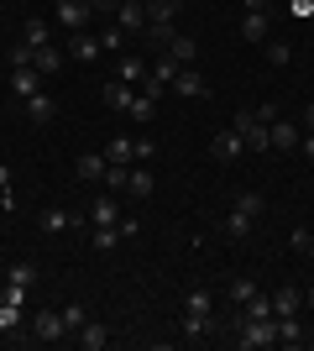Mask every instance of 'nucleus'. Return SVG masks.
I'll return each instance as SVG.
<instances>
[{
  "instance_id": "1",
  "label": "nucleus",
  "mask_w": 314,
  "mask_h": 351,
  "mask_svg": "<svg viewBox=\"0 0 314 351\" xmlns=\"http://www.w3.org/2000/svg\"><path fill=\"white\" fill-rule=\"evenodd\" d=\"M179 32V0H147V37L168 47V37Z\"/></svg>"
},
{
  "instance_id": "2",
  "label": "nucleus",
  "mask_w": 314,
  "mask_h": 351,
  "mask_svg": "<svg viewBox=\"0 0 314 351\" xmlns=\"http://www.w3.org/2000/svg\"><path fill=\"white\" fill-rule=\"evenodd\" d=\"M236 341H241L246 351L278 346V320H236Z\"/></svg>"
},
{
  "instance_id": "3",
  "label": "nucleus",
  "mask_w": 314,
  "mask_h": 351,
  "mask_svg": "<svg viewBox=\"0 0 314 351\" xmlns=\"http://www.w3.org/2000/svg\"><path fill=\"white\" fill-rule=\"evenodd\" d=\"M241 132V142H246V152H272V136H267V126L257 121V110H236V121H231Z\"/></svg>"
},
{
  "instance_id": "4",
  "label": "nucleus",
  "mask_w": 314,
  "mask_h": 351,
  "mask_svg": "<svg viewBox=\"0 0 314 351\" xmlns=\"http://www.w3.org/2000/svg\"><path fill=\"white\" fill-rule=\"evenodd\" d=\"M63 336H68V325H63L58 309H37V315H31V341L53 346V341H63Z\"/></svg>"
},
{
  "instance_id": "5",
  "label": "nucleus",
  "mask_w": 314,
  "mask_h": 351,
  "mask_svg": "<svg viewBox=\"0 0 314 351\" xmlns=\"http://www.w3.org/2000/svg\"><path fill=\"white\" fill-rule=\"evenodd\" d=\"M116 27L126 32V37H142V32H147V0H120L116 5Z\"/></svg>"
},
{
  "instance_id": "6",
  "label": "nucleus",
  "mask_w": 314,
  "mask_h": 351,
  "mask_svg": "<svg viewBox=\"0 0 314 351\" xmlns=\"http://www.w3.org/2000/svg\"><path fill=\"white\" fill-rule=\"evenodd\" d=\"M53 16H58V27H68V32H84L90 27V0H58V5H53Z\"/></svg>"
},
{
  "instance_id": "7",
  "label": "nucleus",
  "mask_w": 314,
  "mask_h": 351,
  "mask_svg": "<svg viewBox=\"0 0 314 351\" xmlns=\"http://www.w3.org/2000/svg\"><path fill=\"white\" fill-rule=\"evenodd\" d=\"M241 152H246V142H241V132H236V126L215 132V142H209V158H215V162H236Z\"/></svg>"
},
{
  "instance_id": "8",
  "label": "nucleus",
  "mask_w": 314,
  "mask_h": 351,
  "mask_svg": "<svg viewBox=\"0 0 314 351\" xmlns=\"http://www.w3.org/2000/svg\"><path fill=\"white\" fill-rule=\"evenodd\" d=\"M31 283H37V267H31V263H16L11 273H5V293H11L16 304H27V293H31Z\"/></svg>"
},
{
  "instance_id": "9",
  "label": "nucleus",
  "mask_w": 314,
  "mask_h": 351,
  "mask_svg": "<svg viewBox=\"0 0 314 351\" xmlns=\"http://www.w3.org/2000/svg\"><path fill=\"white\" fill-rule=\"evenodd\" d=\"M21 105H27V121H31V126H47V121L58 116V100H53L47 89H37V95H27V100H21Z\"/></svg>"
},
{
  "instance_id": "10",
  "label": "nucleus",
  "mask_w": 314,
  "mask_h": 351,
  "mask_svg": "<svg viewBox=\"0 0 314 351\" xmlns=\"http://www.w3.org/2000/svg\"><path fill=\"white\" fill-rule=\"evenodd\" d=\"M163 53H168L173 63H179V69H194V58H199V43H194V37H183V32H173Z\"/></svg>"
},
{
  "instance_id": "11",
  "label": "nucleus",
  "mask_w": 314,
  "mask_h": 351,
  "mask_svg": "<svg viewBox=\"0 0 314 351\" xmlns=\"http://www.w3.org/2000/svg\"><path fill=\"white\" fill-rule=\"evenodd\" d=\"M236 309H241L236 320H278V315H272V293H262V289H257L246 304H236Z\"/></svg>"
},
{
  "instance_id": "12",
  "label": "nucleus",
  "mask_w": 314,
  "mask_h": 351,
  "mask_svg": "<svg viewBox=\"0 0 314 351\" xmlns=\"http://www.w3.org/2000/svg\"><path fill=\"white\" fill-rule=\"evenodd\" d=\"M267 136H272V147H278V152H293V147H299V126H293V121H283V116H278V121H272V126H267Z\"/></svg>"
},
{
  "instance_id": "13",
  "label": "nucleus",
  "mask_w": 314,
  "mask_h": 351,
  "mask_svg": "<svg viewBox=\"0 0 314 351\" xmlns=\"http://www.w3.org/2000/svg\"><path fill=\"white\" fill-rule=\"evenodd\" d=\"M267 11H246L241 16V43H267Z\"/></svg>"
},
{
  "instance_id": "14",
  "label": "nucleus",
  "mask_w": 314,
  "mask_h": 351,
  "mask_svg": "<svg viewBox=\"0 0 314 351\" xmlns=\"http://www.w3.org/2000/svg\"><path fill=\"white\" fill-rule=\"evenodd\" d=\"M105 168H110V162H105V152H84V158L74 162V178H84V184H100Z\"/></svg>"
},
{
  "instance_id": "15",
  "label": "nucleus",
  "mask_w": 314,
  "mask_h": 351,
  "mask_svg": "<svg viewBox=\"0 0 314 351\" xmlns=\"http://www.w3.org/2000/svg\"><path fill=\"white\" fill-rule=\"evenodd\" d=\"M74 341H79V346H84V351H105V341H110V330H105L100 320H84V325H79V330H74Z\"/></svg>"
},
{
  "instance_id": "16",
  "label": "nucleus",
  "mask_w": 314,
  "mask_h": 351,
  "mask_svg": "<svg viewBox=\"0 0 314 351\" xmlns=\"http://www.w3.org/2000/svg\"><path fill=\"white\" fill-rule=\"evenodd\" d=\"M42 89V73L37 69H11V95L16 100H27V95H37Z\"/></svg>"
},
{
  "instance_id": "17",
  "label": "nucleus",
  "mask_w": 314,
  "mask_h": 351,
  "mask_svg": "<svg viewBox=\"0 0 314 351\" xmlns=\"http://www.w3.org/2000/svg\"><path fill=\"white\" fill-rule=\"evenodd\" d=\"M173 89H179L183 100H209V84H205V79H199L194 69H183L179 79H173Z\"/></svg>"
},
{
  "instance_id": "18",
  "label": "nucleus",
  "mask_w": 314,
  "mask_h": 351,
  "mask_svg": "<svg viewBox=\"0 0 314 351\" xmlns=\"http://www.w3.org/2000/svg\"><path fill=\"white\" fill-rule=\"evenodd\" d=\"M183 341H205V336H215V315H183Z\"/></svg>"
},
{
  "instance_id": "19",
  "label": "nucleus",
  "mask_w": 314,
  "mask_h": 351,
  "mask_svg": "<svg viewBox=\"0 0 314 351\" xmlns=\"http://www.w3.org/2000/svg\"><path fill=\"white\" fill-rule=\"evenodd\" d=\"M31 69L42 73V79H53V73L63 69V47H53V43H47V47H37V58H31Z\"/></svg>"
},
{
  "instance_id": "20",
  "label": "nucleus",
  "mask_w": 314,
  "mask_h": 351,
  "mask_svg": "<svg viewBox=\"0 0 314 351\" xmlns=\"http://www.w3.org/2000/svg\"><path fill=\"white\" fill-rule=\"evenodd\" d=\"M37 220H42V231H47V236H58V231H68V226H79V215H68V210H58V205H47Z\"/></svg>"
},
{
  "instance_id": "21",
  "label": "nucleus",
  "mask_w": 314,
  "mask_h": 351,
  "mask_svg": "<svg viewBox=\"0 0 314 351\" xmlns=\"http://www.w3.org/2000/svg\"><path fill=\"white\" fill-rule=\"evenodd\" d=\"M90 220H94V226H116V220H120V210H116V194H110V189H105L100 199L90 205Z\"/></svg>"
},
{
  "instance_id": "22",
  "label": "nucleus",
  "mask_w": 314,
  "mask_h": 351,
  "mask_svg": "<svg viewBox=\"0 0 314 351\" xmlns=\"http://www.w3.org/2000/svg\"><path fill=\"white\" fill-rule=\"evenodd\" d=\"M116 79L120 84H142V79H147V63L136 58V53H126V58L116 63Z\"/></svg>"
},
{
  "instance_id": "23",
  "label": "nucleus",
  "mask_w": 314,
  "mask_h": 351,
  "mask_svg": "<svg viewBox=\"0 0 314 351\" xmlns=\"http://www.w3.org/2000/svg\"><path fill=\"white\" fill-rule=\"evenodd\" d=\"M278 346H304V325H299V315H278Z\"/></svg>"
},
{
  "instance_id": "24",
  "label": "nucleus",
  "mask_w": 314,
  "mask_h": 351,
  "mask_svg": "<svg viewBox=\"0 0 314 351\" xmlns=\"http://www.w3.org/2000/svg\"><path fill=\"white\" fill-rule=\"evenodd\" d=\"M100 95H105V105H110V110H126V105L136 100V89H131V84H120V79H110Z\"/></svg>"
},
{
  "instance_id": "25",
  "label": "nucleus",
  "mask_w": 314,
  "mask_h": 351,
  "mask_svg": "<svg viewBox=\"0 0 314 351\" xmlns=\"http://www.w3.org/2000/svg\"><path fill=\"white\" fill-rule=\"evenodd\" d=\"M68 47H74V58H79V63H94V58L105 53L100 37H90V32H74V43H68Z\"/></svg>"
},
{
  "instance_id": "26",
  "label": "nucleus",
  "mask_w": 314,
  "mask_h": 351,
  "mask_svg": "<svg viewBox=\"0 0 314 351\" xmlns=\"http://www.w3.org/2000/svg\"><path fill=\"white\" fill-rule=\"evenodd\" d=\"M299 309H304L299 289H278V293H272V315H299Z\"/></svg>"
},
{
  "instance_id": "27",
  "label": "nucleus",
  "mask_w": 314,
  "mask_h": 351,
  "mask_svg": "<svg viewBox=\"0 0 314 351\" xmlns=\"http://www.w3.org/2000/svg\"><path fill=\"white\" fill-rule=\"evenodd\" d=\"M152 189H157V184H152L147 168H131V178H126V194H131V199H152Z\"/></svg>"
},
{
  "instance_id": "28",
  "label": "nucleus",
  "mask_w": 314,
  "mask_h": 351,
  "mask_svg": "<svg viewBox=\"0 0 314 351\" xmlns=\"http://www.w3.org/2000/svg\"><path fill=\"white\" fill-rule=\"evenodd\" d=\"M252 226H257V215H246V210H231V215H225V231L236 236V241H246V236H252Z\"/></svg>"
},
{
  "instance_id": "29",
  "label": "nucleus",
  "mask_w": 314,
  "mask_h": 351,
  "mask_svg": "<svg viewBox=\"0 0 314 351\" xmlns=\"http://www.w3.org/2000/svg\"><path fill=\"white\" fill-rule=\"evenodd\" d=\"M105 162H136V136H116L105 147Z\"/></svg>"
},
{
  "instance_id": "30",
  "label": "nucleus",
  "mask_w": 314,
  "mask_h": 351,
  "mask_svg": "<svg viewBox=\"0 0 314 351\" xmlns=\"http://www.w3.org/2000/svg\"><path fill=\"white\" fill-rule=\"evenodd\" d=\"M126 178H131V162H110L100 184H105V189H110V194H126Z\"/></svg>"
},
{
  "instance_id": "31",
  "label": "nucleus",
  "mask_w": 314,
  "mask_h": 351,
  "mask_svg": "<svg viewBox=\"0 0 314 351\" xmlns=\"http://www.w3.org/2000/svg\"><path fill=\"white\" fill-rule=\"evenodd\" d=\"M152 110H157V100H152V95H142V89H136V100L126 105V116H131L136 126H147V121H152Z\"/></svg>"
},
{
  "instance_id": "32",
  "label": "nucleus",
  "mask_w": 314,
  "mask_h": 351,
  "mask_svg": "<svg viewBox=\"0 0 314 351\" xmlns=\"http://www.w3.org/2000/svg\"><path fill=\"white\" fill-rule=\"evenodd\" d=\"M116 241H120L116 226H94V231H90V247L94 252H116Z\"/></svg>"
},
{
  "instance_id": "33",
  "label": "nucleus",
  "mask_w": 314,
  "mask_h": 351,
  "mask_svg": "<svg viewBox=\"0 0 314 351\" xmlns=\"http://www.w3.org/2000/svg\"><path fill=\"white\" fill-rule=\"evenodd\" d=\"M21 43H27V47H47V21H42V16H31V21H27Z\"/></svg>"
},
{
  "instance_id": "34",
  "label": "nucleus",
  "mask_w": 314,
  "mask_h": 351,
  "mask_svg": "<svg viewBox=\"0 0 314 351\" xmlns=\"http://www.w3.org/2000/svg\"><path fill=\"white\" fill-rule=\"evenodd\" d=\"M58 315H63V325H68V336H74L79 325L90 320V309H84V304H63V309H58Z\"/></svg>"
},
{
  "instance_id": "35",
  "label": "nucleus",
  "mask_w": 314,
  "mask_h": 351,
  "mask_svg": "<svg viewBox=\"0 0 314 351\" xmlns=\"http://www.w3.org/2000/svg\"><path fill=\"white\" fill-rule=\"evenodd\" d=\"M126 43H131V37H126V32H120L116 21H110V27L100 32V47H110V53H120V47H126Z\"/></svg>"
},
{
  "instance_id": "36",
  "label": "nucleus",
  "mask_w": 314,
  "mask_h": 351,
  "mask_svg": "<svg viewBox=\"0 0 314 351\" xmlns=\"http://www.w3.org/2000/svg\"><path fill=\"white\" fill-rule=\"evenodd\" d=\"M183 315H209V293H205V289H194L189 299H183Z\"/></svg>"
},
{
  "instance_id": "37",
  "label": "nucleus",
  "mask_w": 314,
  "mask_h": 351,
  "mask_svg": "<svg viewBox=\"0 0 314 351\" xmlns=\"http://www.w3.org/2000/svg\"><path fill=\"white\" fill-rule=\"evenodd\" d=\"M31 58H37V47H27V43L11 47V69H31Z\"/></svg>"
},
{
  "instance_id": "38",
  "label": "nucleus",
  "mask_w": 314,
  "mask_h": 351,
  "mask_svg": "<svg viewBox=\"0 0 314 351\" xmlns=\"http://www.w3.org/2000/svg\"><path fill=\"white\" fill-rule=\"evenodd\" d=\"M267 63H278V69L293 63V47H288V43H267Z\"/></svg>"
},
{
  "instance_id": "39",
  "label": "nucleus",
  "mask_w": 314,
  "mask_h": 351,
  "mask_svg": "<svg viewBox=\"0 0 314 351\" xmlns=\"http://www.w3.org/2000/svg\"><path fill=\"white\" fill-rule=\"evenodd\" d=\"M252 293H257V283H252V278H236V283H231V299H236V304H246Z\"/></svg>"
},
{
  "instance_id": "40",
  "label": "nucleus",
  "mask_w": 314,
  "mask_h": 351,
  "mask_svg": "<svg viewBox=\"0 0 314 351\" xmlns=\"http://www.w3.org/2000/svg\"><path fill=\"white\" fill-rule=\"evenodd\" d=\"M236 205H241V210H246V215H262V210H267V205H262V194H252V189H246V194H241V199H236Z\"/></svg>"
},
{
  "instance_id": "41",
  "label": "nucleus",
  "mask_w": 314,
  "mask_h": 351,
  "mask_svg": "<svg viewBox=\"0 0 314 351\" xmlns=\"http://www.w3.org/2000/svg\"><path fill=\"white\" fill-rule=\"evenodd\" d=\"M157 158V142H152V136H136V162H152Z\"/></svg>"
},
{
  "instance_id": "42",
  "label": "nucleus",
  "mask_w": 314,
  "mask_h": 351,
  "mask_svg": "<svg viewBox=\"0 0 314 351\" xmlns=\"http://www.w3.org/2000/svg\"><path fill=\"white\" fill-rule=\"evenodd\" d=\"M309 226H293V236H288V247H293V252H309Z\"/></svg>"
},
{
  "instance_id": "43",
  "label": "nucleus",
  "mask_w": 314,
  "mask_h": 351,
  "mask_svg": "<svg viewBox=\"0 0 314 351\" xmlns=\"http://www.w3.org/2000/svg\"><path fill=\"white\" fill-rule=\"evenodd\" d=\"M116 5H120V0H90V11H94V16H116Z\"/></svg>"
},
{
  "instance_id": "44",
  "label": "nucleus",
  "mask_w": 314,
  "mask_h": 351,
  "mask_svg": "<svg viewBox=\"0 0 314 351\" xmlns=\"http://www.w3.org/2000/svg\"><path fill=\"white\" fill-rule=\"evenodd\" d=\"M116 231H120V236H136V231H142V220L126 215V220H116Z\"/></svg>"
},
{
  "instance_id": "45",
  "label": "nucleus",
  "mask_w": 314,
  "mask_h": 351,
  "mask_svg": "<svg viewBox=\"0 0 314 351\" xmlns=\"http://www.w3.org/2000/svg\"><path fill=\"white\" fill-rule=\"evenodd\" d=\"M299 147H304V158L314 162V132H304V136H299Z\"/></svg>"
},
{
  "instance_id": "46",
  "label": "nucleus",
  "mask_w": 314,
  "mask_h": 351,
  "mask_svg": "<svg viewBox=\"0 0 314 351\" xmlns=\"http://www.w3.org/2000/svg\"><path fill=\"white\" fill-rule=\"evenodd\" d=\"M304 132H314V100L304 105Z\"/></svg>"
},
{
  "instance_id": "47",
  "label": "nucleus",
  "mask_w": 314,
  "mask_h": 351,
  "mask_svg": "<svg viewBox=\"0 0 314 351\" xmlns=\"http://www.w3.org/2000/svg\"><path fill=\"white\" fill-rule=\"evenodd\" d=\"M241 11H267V0H241Z\"/></svg>"
},
{
  "instance_id": "48",
  "label": "nucleus",
  "mask_w": 314,
  "mask_h": 351,
  "mask_svg": "<svg viewBox=\"0 0 314 351\" xmlns=\"http://www.w3.org/2000/svg\"><path fill=\"white\" fill-rule=\"evenodd\" d=\"M0 189H11V168H0Z\"/></svg>"
},
{
  "instance_id": "49",
  "label": "nucleus",
  "mask_w": 314,
  "mask_h": 351,
  "mask_svg": "<svg viewBox=\"0 0 314 351\" xmlns=\"http://www.w3.org/2000/svg\"><path fill=\"white\" fill-rule=\"evenodd\" d=\"M304 309H314V289H304Z\"/></svg>"
},
{
  "instance_id": "50",
  "label": "nucleus",
  "mask_w": 314,
  "mask_h": 351,
  "mask_svg": "<svg viewBox=\"0 0 314 351\" xmlns=\"http://www.w3.org/2000/svg\"><path fill=\"white\" fill-rule=\"evenodd\" d=\"M309 252H314V236H309Z\"/></svg>"
}]
</instances>
